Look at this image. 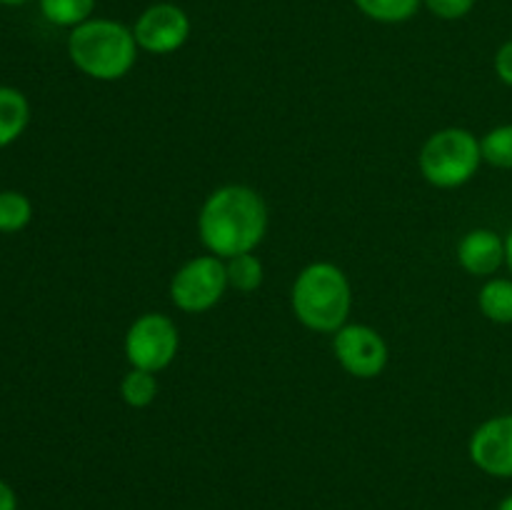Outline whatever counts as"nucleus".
Segmentation results:
<instances>
[{"mask_svg": "<svg viewBox=\"0 0 512 510\" xmlns=\"http://www.w3.org/2000/svg\"><path fill=\"white\" fill-rule=\"evenodd\" d=\"M418 165L423 178L435 188H460L478 175L483 165L478 135L468 128H443L420 148Z\"/></svg>", "mask_w": 512, "mask_h": 510, "instance_id": "4", "label": "nucleus"}, {"mask_svg": "<svg viewBox=\"0 0 512 510\" xmlns=\"http://www.w3.org/2000/svg\"><path fill=\"white\" fill-rule=\"evenodd\" d=\"M498 510H512V493L508 495V498H503V500H500Z\"/></svg>", "mask_w": 512, "mask_h": 510, "instance_id": "23", "label": "nucleus"}, {"mask_svg": "<svg viewBox=\"0 0 512 510\" xmlns=\"http://www.w3.org/2000/svg\"><path fill=\"white\" fill-rule=\"evenodd\" d=\"M333 353L340 368L360 380H373L388 368L390 350L383 335L363 323H345L333 333Z\"/></svg>", "mask_w": 512, "mask_h": 510, "instance_id": "7", "label": "nucleus"}, {"mask_svg": "<svg viewBox=\"0 0 512 510\" xmlns=\"http://www.w3.org/2000/svg\"><path fill=\"white\" fill-rule=\"evenodd\" d=\"M135 43L150 55H170L190 38V18L180 5L153 3L138 15L133 25Z\"/></svg>", "mask_w": 512, "mask_h": 510, "instance_id": "8", "label": "nucleus"}, {"mask_svg": "<svg viewBox=\"0 0 512 510\" xmlns=\"http://www.w3.org/2000/svg\"><path fill=\"white\" fill-rule=\"evenodd\" d=\"M290 305L295 318L313 333H338L353 308L348 275L325 260L305 265L293 283Z\"/></svg>", "mask_w": 512, "mask_h": 510, "instance_id": "3", "label": "nucleus"}, {"mask_svg": "<svg viewBox=\"0 0 512 510\" xmlns=\"http://www.w3.org/2000/svg\"><path fill=\"white\" fill-rule=\"evenodd\" d=\"M478 308L490 323L512 325V278H488L478 293Z\"/></svg>", "mask_w": 512, "mask_h": 510, "instance_id": "12", "label": "nucleus"}, {"mask_svg": "<svg viewBox=\"0 0 512 510\" xmlns=\"http://www.w3.org/2000/svg\"><path fill=\"white\" fill-rule=\"evenodd\" d=\"M133 28L110 18H90L70 30L68 55L75 68L100 83H115L133 70L138 60Z\"/></svg>", "mask_w": 512, "mask_h": 510, "instance_id": "2", "label": "nucleus"}, {"mask_svg": "<svg viewBox=\"0 0 512 510\" xmlns=\"http://www.w3.org/2000/svg\"><path fill=\"white\" fill-rule=\"evenodd\" d=\"M33 218V203L18 190L0 193V233H18Z\"/></svg>", "mask_w": 512, "mask_h": 510, "instance_id": "17", "label": "nucleus"}, {"mask_svg": "<svg viewBox=\"0 0 512 510\" xmlns=\"http://www.w3.org/2000/svg\"><path fill=\"white\" fill-rule=\"evenodd\" d=\"M505 265H508V270L512 275V228H510L508 238H505Z\"/></svg>", "mask_w": 512, "mask_h": 510, "instance_id": "22", "label": "nucleus"}, {"mask_svg": "<svg viewBox=\"0 0 512 510\" xmlns=\"http://www.w3.org/2000/svg\"><path fill=\"white\" fill-rule=\"evenodd\" d=\"M0 510H18V500H15L13 488L5 480H0Z\"/></svg>", "mask_w": 512, "mask_h": 510, "instance_id": "21", "label": "nucleus"}, {"mask_svg": "<svg viewBox=\"0 0 512 510\" xmlns=\"http://www.w3.org/2000/svg\"><path fill=\"white\" fill-rule=\"evenodd\" d=\"M425 8L440 20H460L473 13L475 0H423Z\"/></svg>", "mask_w": 512, "mask_h": 510, "instance_id": "19", "label": "nucleus"}, {"mask_svg": "<svg viewBox=\"0 0 512 510\" xmlns=\"http://www.w3.org/2000/svg\"><path fill=\"white\" fill-rule=\"evenodd\" d=\"M355 8L375 23L398 25L413 18L423 0H353Z\"/></svg>", "mask_w": 512, "mask_h": 510, "instance_id": "15", "label": "nucleus"}, {"mask_svg": "<svg viewBox=\"0 0 512 510\" xmlns=\"http://www.w3.org/2000/svg\"><path fill=\"white\" fill-rule=\"evenodd\" d=\"M158 378L150 370H140V368H130L128 373L123 375L120 380V398H123L125 405L130 408H148V405L155 403L158 398Z\"/></svg>", "mask_w": 512, "mask_h": 510, "instance_id": "14", "label": "nucleus"}, {"mask_svg": "<svg viewBox=\"0 0 512 510\" xmlns=\"http://www.w3.org/2000/svg\"><path fill=\"white\" fill-rule=\"evenodd\" d=\"M225 268H228V285L233 290H238V293H253V290H258L263 285L265 270L258 255H235V258L225 260Z\"/></svg>", "mask_w": 512, "mask_h": 510, "instance_id": "16", "label": "nucleus"}, {"mask_svg": "<svg viewBox=\"0 0 512 510\" xmlns=\"http://www.w3.org/2000/svg\"><path fill=\"white\" fill-rule=\"evenodd\" d=\"M268 233V205L250 185H223L205 198L198 235L210 255L228 260L253 253Z\"/></svg>", "mask_w": 512, "mask_h": 510, "instance_id": "1", "label": "nucleus"}, {"mask_svg": "<svg viewBox=\"0 0 512 510\" xmlns=\"http://www.w3.org/2000/svg\"><path fill=\"white\" fill-rule=\"evenodd\" d=\"M30 105L20 90L0 85V148L15 143L28 128Z\"/></svg>", "mask_w": 512, "mask_h": 510, "instance_id": "11", "label": "nucleus"}, {"mask_svg": "<svg viewBox=\"0 0 512 510\" xmlns=\"http://www.w3.org/2000/svg\"><path fill=\"white\" fill-rule=\"evenodd\" d=\"M483 163L500 170H512V123L498 125L480 138Z\"/></svg>", "mask_w": 512, "mask_h": 510, "instance_id": "18", "label": "nucleus"}, {"mask_svg": "<svg viewBox=\"0 0 512 510\" xmlns=\"http://www.w3.org/2000/svg\"><path fill=\"white\" fill-rule=\"evenodd\" d=\"M40 13L58 28H78L93 18L95 0H38Z\"/></svg>", "mask_w": 512, "mask_h": 510, "instance_id": "13", "label": "nucleus"}, {"mask_svg": "<svg viewBox=\"0 0 512 510\" xmlns=\"http://www.w3.org/2000/svg\"><path fill=\"white\" fill-rule=\"evenodd\" d=\"M228 268L218 255H198L188 260L170 280V300L183 313H208L228 290Z\"/></svg>", "mask_w": 512, "mask_h": 510, "instance_id": "5", "label": "nucleus"}, {"mask_svg": "<svg viewBox=\"0 0 512 510\" xmlns=\"http://www.w3.org/2000/svg\"><path fill=\"white\" fill-rule=\"evenodd\" d=\"M30 3V0H0V5H10V8H18V5Z\"/></svg>", "mask_w": 512, "mask_h": 510, "instance_id": "24", "label": "nucleus"}, {"mask_svg": "<svg viewBox=\"0 0 512 510\" xmlns=\"http://www.w3.org/2000/svg\"><path fill=\"white\" fill-rule=\"evenodd\" d=\"M468 455L478 470L493 478H512V413L495 415L470 435Z\"/></svg>", "mask_w": 512, "mask_h": 510, "instance_id": "9", "label": "nucleus"}, {"mask_svg": "<svg viewBox=\"0 0 512 510\" xmlns=\"http://www.w3.org/2000/svg\"><path fill=\"white\" fill-rule=\"evenodd\" d=\"M458 263L475 278H490L505 265V238L490 228H475L458 243Z\"/></svg>", "mask_w": 512, "mask_h": 510, "instance_id": "10", "label": "nucleus"}, {"mask_svg": "<svg viewBox=\"0 0 512 510\" xmlns=\"http://www.w3.org/2000/svg\"><path fill=\"white\" fill-rule=\"evenodd\" d=\"M180 350V333L173 318L163 313H145L130 323L125 333V358L130 368L160 373L175 360Z\"/></svg>", "mask_w": 512, "mask_h": 510, "instance_id": "6", "label": "nucleus"}, {"mask_svg": "<svg viewBox=\"0 0 512 510\" xmlns=\"http://www.w3.org/2000/svg\"><path fill=\"white\" fill-rule=\"evenodd\" d=\"M495 73H498V78L505 85L512 88V38L505 40L498 48V53H495Z\"/></svg>", "mask_w": 512, "mask_h": 510, "instance_id": "20", "label": "nucleus"}]
</instances>
